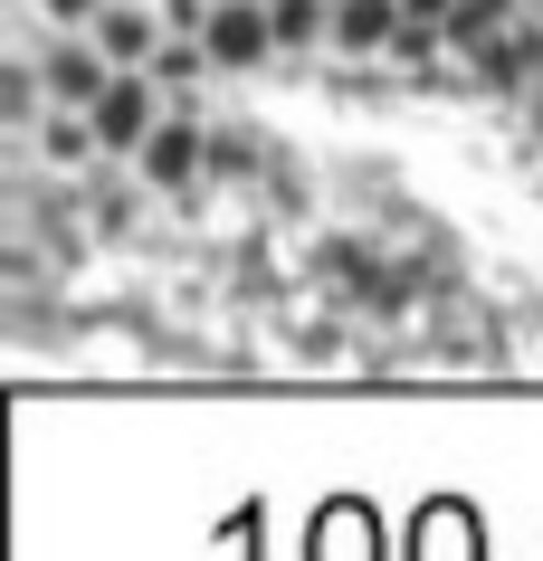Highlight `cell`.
Segmentation results:
<instances>
[{"label": "cell", "mask_w": 543, "mask_h": 561, "mask_svg": "<svg viewBox=\"0 0 543 561\" xmlns=\"http://www.w3.org/2000/svg\"><path fill=\"white\" fill-rule=\"evenodd\" d=\"M201 48H211V67H219V77H248V67L286 58V48H276L268 0H219V10H211V30H201Z\"/></svg>", "instance_id": "cell-3"}, {"label": "cell", "mask_w": 543, "mask_h": 561, "mask_svg": "<svg viewBox=\"0 0 543 561\" xmlns=\"http://www.w3.org/2000/svg\"><path fill=\"white\" fill-rule=\"evenodd\" d=\"M534 10H543V0H534Z\"/></svg>", "instance_id": "cell-12"}, {"label": "cell", "mask_w": 543, "mask_h": 561, "mask_svg": "<svg viewBox=\"0 0 543 561\" xmlns=\"http://www.w3.org/2000/svg\"><path fill=\"white\" fill-rule=\"evenodd\" d=\"M201 172H211V124H201V105H172L152 124V144L134 152V181L181 201V191H201Z\"/></svg>", "instance_id": "cell-2"}, {"label": "cell", "mask_w": 543, "mask_h": 561, "mask_svg": "<svg viewBox=\"0 0 543 561\" xmlns=\"http://www.w3.org/2000/svg\"><path fill=\"white\" fill-rule=\"evenodd\" d=\"M400 10H410V20H449L457 0H400Z\"/></svg>", "instance_id": "cell-11"}, {"label": "cell", "mask_w": 543, "mask_h": 561, "mask_svg": "<svg viewBox=\"0 0 543 561\" xmlns=\"http://www.w3.org/2000/svg\"><path fill=\"white\" fill-rule=\"evenodd\" d=\"M534 67H543V10H524L514 30H496L486 48H467V77H477V87H524Z\"/></svg>", "instance_id": "cell-5"}, {"label": "cell", "mask_w": 543, "mask_h": 561, "mask_svg": "<svg viewBox=\"0 0 543 561\" xmlns=\"http://www.w3.org/2000/svg\"><path fill=\"white\" fill-rule=\"evenodd\" d=\"M400 0H333V58H382L400 38Z\"/></svg>", "instance_id": "cell-7"}, {"label": "cell", "mask_w": 543, "mask_h": 561, "mask_svg": "<svg viewBox=\"0 0 543 561\" xmlns=\"http://www.w3.org/2000/svg\"><path fill=\"white\" fill-rule=\"evenodd\" d=\"M95 38H105V58L115 67H152V48H162V0H105L95 10Z\"/></svg>", "instance_id": "cell-6"}, {"label": "cell", "mask_w": 543, "mask_h": 561, "mask_svg": "<svg viewBox=\"0 0 543 561\" xmlns=\"http://www.w3.org/2000/svg\"><path fill=\"white\" fill-rule=\"evenodd\" d=\"M524 10H534V0H457V10H449V38H457V58H467V48H486L496 30H514Z\"/></svg>", "instance_id": "cell-8"}, {"label": "cell", "mask_w": 543, "mask_h": 561, "mask_svg": "<svg viewBox=\"0 0 543 561\" xmlns=\"http://www.w3.org/2000/svg\"><path fill=\"white\" fill-rule=\"evenodd\" d=\"M95 115V144H105V162H134V152L152 144V124L172 115V95H162V77L152 67H115V87L87 105Z\"/></svg>", "instance_id": "cell-1"}, {"label": "cell", "mask_w": 543, "mask_h": 561, "mask_svg": "<svg viewBox=\"0 0 543 561\" xmlns=\"http://www.w3.org/2000/svg\"><path fill=\"white\" fill-rule=\"evenodd\" d=\"M248 134H258V124H211V172H248V162H258Z\"/></svg>", "instance_id": "cell-9"}, {"label": "cell", "mask_w": 543, "mask_h": 561, "mask_svg": "<svg viewBox=\"0 0 543 561\" xmlns=\"http://www.w3.org/2000/svg\"><path fill=\"white\" fill-rule=\"evenodd\" d=\"M38 67H48V95L58 105H95V95L115 87V58H105L95 30H48L38 38Z\"/></svg>", "instance_id": "cell-4"}, {"label": "cell", "mask_w": 543, "mask_h": 561, "mask_svg": "<svg viewBox=\"0 0 543 561\" xmlns=\"http://www.w3.org/2000/svg\"><path fill=\"white\" fill-rule=\"evenodd\" d=\"M38 10H48L58 30H95V10H105V0H38Z\"/></svg>", "instance_id": "cell-10"}]
</instances>
